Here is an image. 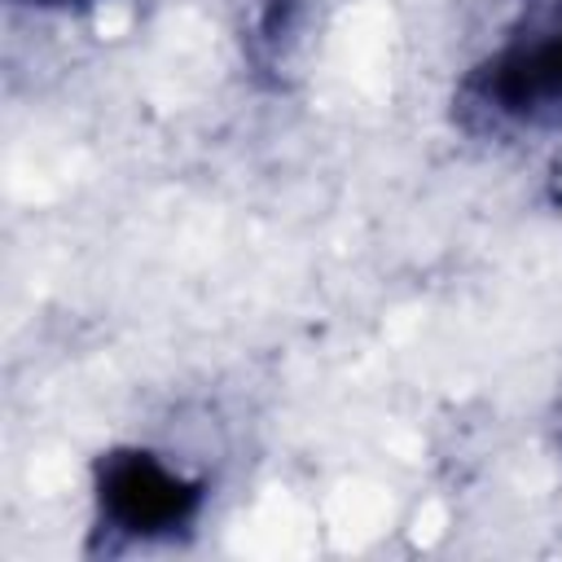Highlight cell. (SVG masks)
I'll return each mask as SVG.
<instances>
[{
  "label": "cell",
  "mask_w": 562,
  "mask_h": 562,
  "mask_svg": "<svg viewBox=\"0 0 562 562\" xmlns=\"http://www.w3.org/2000/svg\"><path fill=\"white\" fill-rule=\"evenodd\" d=\"M457 123L474 136L522 140L562 132V0L522 13L479 53L452 92Z\"/></svg>",
  "instance_id": "cell-1"
},
{
  "label": "cell",
  "mask_w": 562,
  "mask_h": 562,
  "mask_svg": "<svg viewBox=\"0 0 562 562\" xmlns=\"http://www.w3.org/2000/svg\"><path fill=\"white\" fill-rule=\"evenodd\" d=\"M92 531L110 549H154L184 540L211 501V483L149 443H114L88 470Z\"/></svg>",
  "instance_id": "cell-2"
},
{
  "label": "cell",
  "mask_w": 562,
  "mask_h": 562,
  "mask_svg": "<svg viewBox=\"0 0 562 562\" xmlns=\"http://www.w3.org/2000/svg\"><path fill=\"white\" fill-rule=\"evenodd\" d=\"M246 57L255 66L277 70L285 61V44L294 40V0H263L246 22Z\"/></svg>",
  "instance_id": "cell-3"
},
{
  "label": "cell",
  "mask_w": 562,
  "mask_h": 562,
  "mask_svg": "<svg viewBox=\"0 0 562 562\" xmlns=\"http://www.w3.org/2000/svg\"><path fill=\"white\" fill-rule=\"evenodd\" d=\"M13 4H31V9H53V13H70V9H88L101 0H13Z\"/></svg>",
  "instance_id": "cell-4"
}]
</instances>
